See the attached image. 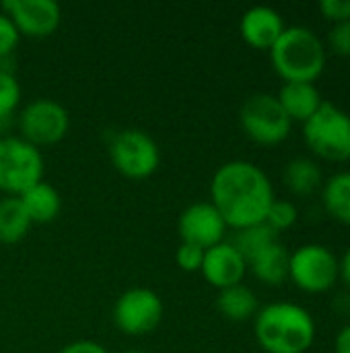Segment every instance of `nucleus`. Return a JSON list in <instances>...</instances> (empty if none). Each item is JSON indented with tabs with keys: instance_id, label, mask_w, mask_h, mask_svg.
Instances as JSON below:
<instances>
[{
	"instance_id": "obj_31",
	"label": "nucleus",
	"mask_w": 350,
	"mask_h": 353,
	"mask_svg": "<svg viewBox=\"0 0 350 353\" xmlns=\"http://www.w3.org/2000/svg\"><path fill=\"white\" fill-rule=\"evenodd\" d=\"M338 263H340V279L344 281V285L350 290V246Z\"/></svg>"
},
{
	"instance_id": "obj_9",
	"label": "nucleus",
	"mask_w": 350,
	"mask_h": 353,
	"mask_svg": "<svg viewBox=\"0 0 350 353\" xmlns=\"http://www.w3.org/2000/svg\"><path fill=\"white\" fill-rule=\"evenodd\" d=\"M70 128L68 110L54 99H33L19 114V137L39 147L56 145Z\"/></svg>"
},
{
	"instance_id": "obj_17",
	"label": "nucleus",
	"mask_w": 350,
	"mask_h": 353,
	"mask_svg": "<svg viewBox=\"0 0 350 353\" xmlns=\"http://www.w3.org/2000/svg\"><path fill=\"white\" fill-rule=\"evenodd\" d=\"M289 256L291 252L278 240L254 259H250L248 269L258 281L266 285H283L285 281H289Z\"/></svg>"
},
{
	"instance_id": "obj_33",
	"label": "nucleus",
	"mask_w": 350,
	"mask_h": 353,
	"mask_svg": "<svg viewBox=\"0 0 350 353\" xmlns=\"http://www.w3.org/2000/svg\"><path fill=\"white\" fill-rule=\"evenodd\" d=\"M126 353H142V352H126Z\"/></svg>"
},
{
	"instance_id": "obj_8",
	"label": "nucleus",
	"mask_w": 350,
	"mask_h": 353,
	"mask_svg": "<svg viewBox=\"0 0 350 353\" xmlns=\"http://www.w3.org/2000/svg\"><path fill=\"white\" fill-rule=\"evenodd\" d=\"M109 157L113 168L132 180L149 178L161 163L159 145L151 134L138 128H124L111 137Z\"/></svg>"
},
{
	"instance_id": "obj_24",
	"label": "nucleus",
	"mask_w": 350,
	"mask_h": 353,
	"mask_svg": "<svg viewBox=\"0 0 350 353\" xmlns=\"http://www.w3.org/2000/svg\"><path fill=\"white\" fill-rule=\"evenodd\" d=\"M21 101V85L8 70H0V122L10 118Z\"/></svg>"
},
{
	"instance_id": "obj_27",
	"label": "nucleus",
	"mask_w": 350,
	"mask_h": 353,
	"mask_svg": "<svg viewBox=\"0 0 350 353\" xmlns=\"http://www.w3.org/2000/svg\"><path fill=\"white\" fill-rule=\"evenodd\" d=\"M19 39H21L19 29L14 27L10 17L0 10V58L8 56L17 48Z\"/></svg>"
},
{
	"instance_id": "obj_14",
	"label": "nucleus",
	"mask_w": 350,
	"mask_h": 353,
	"mask_svg": "<svg viewBox=\"0 0 350 353\" xmlns=\"http://www.w3.org/2000/svg\"><path fill=\"white\" fill-rule=\"evenodd\" d=\"M285 31L283 14L270 6H252L239 21V33L243 41L256 50H268Z\"/></svg>"
},
{
	"instance_id": "obj_7",
	"label": "nucleus",
	"mask_w": 350,
	"mask_h": 353,
	"mask_svg": "<svg viewBox=\"0 0 350 353\" xmlns=\"http://www.w3.org/2000/svg\"><path fill=\"white\" fill-rule=\"evenodd\" d=\"M239 122L243 132L258 145L274 147L289 139L293 122L285 114L276 95L272 93H254L250 95L241 110Z\"/></svg>"
},
{
	"instance_id": "obj_26",
	"label": "nucleus",
	"mask_w": 350,
	"mask_h": 353,
	"mask_svg": "<svg viewBox=\"0 0 350 353\" xmlns=\"http://www.w3.org/2000/svg\"><path fill=\"white\" fill-rule=\"evenodd\" d=\"M328 48L342 58H350V21L332 25L328 33Z\"/></svg>"
},
{
	"instance_id": "obj_1",
	"label": "nucleus",
	"mask_w": 350,
	"mask_h": 353,
	"mask_svg": "<svg viewBox=\"0 0 350 353\" xmlns=\"http://www.w3.org/2000/svg\"><path fill=\"white\" fill-rule=\"evenodd\" d=\"M274 199L266 172L245 159L223 163L210 182V203L223 215L227 228L233 230L264 223Z\"/></svg>"
},
{
	"instance_id": "obj_11",
	"label": "nucleus",
	"mask_w": 350,
	"mask_h": 353,
	"mask_svg": "<svg viewBox=\"0 0 350 353\" xmlns=\"http://www.w3.org/2000/svg\"><path fill=\"white\" fill-rule=\"evenodd\" d=\"M227 230L229 228L223 215L217 211V207L210 201L192 203L190 207L182 211L177 219V232H179L182 242L200 246L202 250L223 242Z\"/></svg>"
},
{
	"instance_id": "obj_23",
	"label": "nucleus",
	"mask_w": 350,
	"mask_h": 353,
	"mask_svg": "<svg viewBox=\"0 0 350 353\" xmlns=\"http://www.w3.org/2000/svg\"><path fill=\"white\" fill-rule=\"evenodd\" d=\"M299 219V211L295 207V203L287 201V199H274L268 213H266V219L264 223L268 228H272L276 234L285 232V230H291Z\"/></svg>"
},
{
	"instance_id": "obj_18",
	"label": "nucleus",
	"mask_w": 350,
	"mask_h": 353,
	"mask_svg": "<svg viewBox=\"0 0 350 353\" xmlns=\"http://www.w3.org/2000/svg\"><path fill=\"white\" fill-rule=\"evenodd\" d=\"M19 199H21V203H23V207H25V211L33 223L54 221L62 209V201H60L58 190L43 180L37 182L35 186H31L29 190H25Z\"/></svg>"
},
{
	"instance_id": "obj_10",
	"label": "nucleus",
	"mask_w": 350,
	"mask_h": 353,
	"mask_svg": "<svg viewBox=\"0 0 350 353\" xmlns=\"http://www.w3.org/2000/svg\"><path fill=\"white\" fill-rule=\"evenodd\" d=\"M163 319L161 298L146 288H132L124 292L113 306L116 327L130 337L153 333Z\"/></svg>"
},
{
	"instance_id": "obj_4",
	"label": "nucleus",
	"mask_w": 350,
	"mask_h": 353,
	"mask_svg": "<svg viewBox=\"0 0 350 353\" xmlns=\"http://www.w3.org/2000/svg\"><path fill=\"white\" fill-rule=\"evenodd\" d=\"M303 141L307 149L324 161H350V114L332 101H324L303 124Z\"/></svg>"
},
{
	"instance_id": "obj_3",
	"label": "nucleus",
	"mask_w": 350,
	"mask_h": 353,
	"mask_svg": "<svg viewBox=\"0 0 350 353\" xmlns=\"http://www.w3.org/2000/svg\"><path fill=\"white\" fill-rule=\"evenodd\" d=\"M270 62L285 83H316L326 70L328 52L314 29L293 25L270 48Z\"/></svg>"
},
{
	"instance_id": "obj_6",
	"label": "nucleus",
	"mask_w": 350,
	"mask_h": 353,
	"mask_svg": "<svg viewBox=\"0 0 350 353\" xmlns=\"http://www.w3.org/2000/svg\"><path fill=\"white\" fill-rule=\"evenodd\" d=\"M289 279L305 294H326L340 281L338 256L324 244H303L289 256Z\"/></svg>"
},
{
	"instance_id": "obj_19",
	"label": "nucleus",
	"mask_w": 350,
	"mask_h": 353,
	"mask_svg": "<svg viewBox=\"0 0 350 353\" xmlns=\"http://www.w3.org/2000/svg\"><path fill=\"white\" fill-rule=\"evenodd\" d=\"M217 308L227 321L243 323L258 314L260 304H258L256 294L248 285L239 283V285H231V288H225L219 292Z\"/></svg>"
},
{
	"instance_id": "obj_21",
	"label": "nucleus",
	"mask_w": 350,
	"mask_h": 353,
	"mask_svg": "<svg viewBox=\"0 0 350 353\" xmlns=\"http://www.w3.org/2000/svg\"><path fill=\"white\" fill-rule=\"evenodd\" d=\"M33 225L19 196H6L0 201V242L14 244L23 240Z\"/></svg>"
},
{
	"instance_id": "obj_5",
	"label": "nucleus",
	"mask_w": 350,
	"mask_h": 353,
	"mask_svg": "<svg viewBox=\"0 0 350 353\" xmlns=\"http://www.w3.org/2000/svg\"><path fill=\"white\" fill-rule=\"evenodd\" d=\"M43 155L19 134L0 137V190L8 196H21L41 182Z\"/></svg>"
},
{
	"instance_id": "obj_29",
	"label": "nucleus",
	"mask_w": 350,
	"mask_h": 353,
	"mask_svg": "<svg viewBox=\"0 0 350 353\" xmlns=\"http://www.w3.org/2000/svg\"><path fill=\"white\" fill-rule=\"evenodd\" d=\"M60 353H107V350L97 341L80 339V341H72V343L64 345Z\"/></svg>"
},
{
	"instance_id": "obj_15",
	"label": "nucleus",
	"mask_w": 350,
	"mask_h": 353,
	"mask_svg": "<svg viewBox=\"0 0 350 353\" xmlns=\"http://www.w3.org/2000/svg\"><path fill=\"white\" fill-rule=\"evenodd\" d=\"M291 122L305 124L326 101L316 83H285L276 95Z\"/></svg>"
},
{
	"instance_id": "obj_25",
	"label": "nucleus",
	"mask_w": 350,
	"mask_h": 353,
	"mask_svg": "<svg viewBox=\"0 0 350 353\" xmlns=\"http://www.w3.org/2000/svg\"><path fill=\"white\" fill-rule=\"evenodd\" d=\"M202 261H204V250L200 246H194V244H188V242L179 244L177 252H175V263H177V267L182 271H188V273L200 271Z\"/></svg>"
},
{
	"instance_id": "obj_22",
	"label": "nucleus",
	"mask_w": 350,
	"mask_h": 353,
	"mask_svg": "<svg viewBox=\"0 0 350 353\" xmlns=\"http://www.w3.org/2000/svg\"><path fill=\"white\" fill-rule=\"evenodd\" d=\"M274 242H278V234L266 223H256L243 230H235V238L231 244L241 252L245 261H250L262 250H266L268 246H272Z\"/></svg>"
},
{
	"instance_id": "obj_13",
	"label": "nucleus",
	"mask_w": 350,
	"mask_h": 353,
	"mask_svg": "<svg viewBox=\"0 0 350 353\" xmlns=\"http://www.w3.org/2000/svg\"><path fill=\"white\" fill-rule=\"evenodd\" d=\"M204 279L219 292L231 285H239L248 273V261L231 242H219L204 250L202 261Z\"/></svg>"
},
{
	"instance_id": "obj_12",
	"label": "nucleus",
	"mask_w": 350,
	"mask_h": 353,
	"mask_svg": "<svg viewBox=\"0 0 350 353\" xmlns=\"http://www.w3.org/2000/svg\"><path fill=\"white\" fill-rule=\"evenodd\" d=\"M0 10L10 17L21 35L29 37L52 35L62 19L60 4L54 0H4Z\"/></svg>"
},
{
	"instance_id": "obj_32",
	"label": "nucleus",
	"mask_w": 350,
	"mask_h": 353,
	"mask_svg": "<svg viewBox=\"0 0 350 353\" xmlns=\"http://www.w3.org/2000/svg\"><path fill=\"white\" fill-rule=\"evenodd\" d=\"M334 306L338 308V312L350 314V294H342L334 300Z\"/></svg>"
},
{
	"instance_id": "obj_30",
	"label": "nucleus",
	"mask_w": 350,
	"mask_h": 353,
	"mask_svg": "<svg viewBox=\"0 0 350 353\" xmlns=\"http://www.w3.org/2000/svg\"><path fill=\"white\" fill-rule=\"evenodd\" d=\"M334 353H350V323H347L334 339Z\"/></svg>"
},
{
	"instance_id": "obj_20",
	"label": "nucleus",
	"mask_w": 350,
	"mask_h": 353,
	"mask_svg": "<svg viewBox=\"0 0 350 353\" xmlns=\"http://www.w3.org/2000/svg\"><path fill=\"white\" fill-rule=\"evenodd\" d=\"M322 205L334 221L350 228V170L336 172L322 184Z\"/></svg>"
},
{
	"instance_id": "obj_28",
	"label": "nucleus",
	"mask_w": 350,
	"mask_h": 353,
	"mask_svg": "<svg viewBox=\"0 0 350 353\" xmlns=\"http://www.w3.org/2000/svg\"><path fill=\"white\" fill-rule=\"evenodd\" d=\"M318 8L334 25L342 21H350V0H322Z\"/></svg>"
},
{
	"instance_id": "obj_2",
	"label": "nucleus",
	"mask_w": 350,
	"mask_h": 353,
	"mask_svg": "<svg viewBox=\"0 0 350 353\" xmlns=\"http://www.w3.org/2000/svg\"><path fill=\"white\" fill-rule=\"evenodd\" d=\"M254 335L266 353H307L316 341V321L299 304L272 302L254 316Z\"/></svg>"
},
{
	"instance_id": "obj_16",
	"label": "nucleus",
	"mask_w": 350,
	"mask_h": 353,
	"mask_svg": "<svg viewBox=\"0 0 350 353\" xmlns=\"http://www.w3.org/2000/svg\"><path fill=\"white\" fill-rule=\"evenodd\" d=\"M283 182L287 190L299 199H307L322 190L324 184V172L320 163L311 157H295L285 165Z\"/></svg>"
}]
</instances>
